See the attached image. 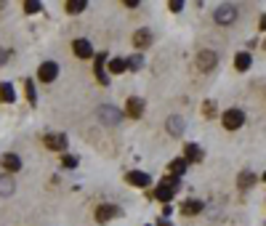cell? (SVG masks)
<instances>
[{
  "instance_id": "484cf974",
  "label": "cell",
  "mask_w": 266,
  "mask_h": 226,
  "mask_svg": "<svg viewBox=\"0 0 266 226\" xmlns=\"http://www.w3.org/2000/svg\"><path fill=\"white\" fill-rule=\"evenodd\" d=\"M43 11V3H37V0H27L24 3V14H40Z\"/></svg>"
},
{
  "instance_id": "4fadbf2b",
  "label": "cell",
  "mask_w": 266,
  "mask_h": 226,
  "mask_svg": "<svg viewBox=\"0 0 266 226\" xmlns=\"http://www.w3.org/2000/svg\"><path fill=\"white\" fill-rule=\"evenodd\" d=\"M125 178H128V184L139 186V189H144V186H149V184H152L149 173H141V171H130V173H128Z\"/></svg>"
},
{
  "instance_id": "3957f363",
  "label": "cell",
  "mask_w": 266,
  "mask_h": 226,
  "mask_svg": "<svg viewBox=\"0 0 266 226\" xmlns=\"http://www.w3.org/2000/svg\"><path fill=\"white\" fill-rule=\"evenodd\" d=\"M221 122H224L226 130H237V128H242V122H245V112L242 109H226Z\"/></svg>"
},
{
  "instance_id": "f1b7e54d",
  "label": "cell",
  "mask_w": 266,
  "mask_h": 226,
  "mask_svg": "<svg viewBox=\"0 0 266 226\" xmlns=\"http://www.w3.org/2000/svg\"><path fill=\"white\" fill-rule=\"evenodd\" d=\"M141 64H144V61H141V56L136 53V56H130V59H128V69H141Z\"/></svg>"
},
{
  "instance_id": "6da1fadb",
  "label": "cell",
  "mask_w": 266,
  "mask_h": 226,
  "mask_svg": "<svg viewBox=\"0 0 266 226\" xmlns=\"http://www.w3.org/2000/svg\"><path fill=\"white\" fill-rule=\"evenodd\" d=\"M178 178H173V176H168V178H163V181L157 184V189L152 192V197H155V200H160V202H168L170 205V200H173V194L178 192Z\"/></svg>"
},
{
  "instance_id": "44dd1931",
  "label": "cell",
  "mask_w": 266,
  "mask_h": 226,
  "mask_svg": "<svg viewBox=\"0 0 266 226\" xmlns=\"http://www.w3.org/2000/svg\"><path fill=\"white\" fill-rule=\"evenodd\" d=\"M200 210H203V202H200V200H186V202L181 205V213H184V215H197Z\"/></svg>"
},
{
  "instance_id": "7c38bea8",
  "label": "cell",
  "mask_w": 266,
  "mask_h": 226,
  "mask_svg": "<svg viewBox=\"0 0 266 226\" xmlns=\"http://www.w3.org/2000/svg\"><path fill=\"white\" fill-rule=\"evenodd\" d=\"M0 165H3L8 173H16V171H22V157L14 155V152H8V155L0 157Z\"/></svg>"
},
{
  "instance_id": "f546056e",
  "label": "cell",
  "mask_w": 266,
  "mask_h": 226,
  "mask_svg": "<svg viewBox=\"0 0 266 226\" xmlns=\"http://www.w3.org/2000/svg\"><path fill=\"white\" fill-rule=\"evenodd\" d=\"M168 8H170L173 14H178V11L184 8V3H181V0H170V3H168Z\"/></svg>"
},
{
  "instance_id": "30bf717a",
  "label": "cell",
  "mask_w": 266,
  "mask_h": 226,
  "mask_svg": "<svg viewBox=\"0 0 266 226\" xmlns=\"http://www.w3.org/2000/svg\"><path fill=\"white\" fill-rule=\"evenodd\" d=\"M125 115L130 120H139L141 115H144V99H139V96H130L125 101Z\"/></svg>"
},
{
  "instance_id": "d4e9b609",
  "label": "cell",
  "mask_w": 266,
  "mask_h": 226,
  "mask_svg": "<svg viewBox=\"0 0 266 226\" xmlns=\"http://www.w3.org/2000/svg\"><path fill=\"white\" fill-rule=\"evenodd\" d=\"M85 0H70V3H66L64 8H66V14H80V11H85Z\"/></svg>"
},
{
  "instance_id": "cb8c5ba5",
  "label": "cell",
  "mask_w": 266,
  "mask_h": 226,
  "mask_svg": "<svg viewBox=\"0 0 266 226\" xmlns=\"http://www.w3.org/2000/svg\"><path fill=\"white\" fill-rule=\"evenodd\" d=\"M24 93H27V101L35 107L37 104V93H35V83L32 80H24Z\"/></svg>"
},
{
  "instance_id": "4dcf8cb0",
  "label": "cell",
  "mask_w": 266,
  "mask_h": 226,
  "mask_svg": "<svg viewBox=\"0 0 266 226\" xmlns=\"http://www.w3.org/2000/svg\"><path fill=\"white\" fill-rule=\"evenodd\" d=\"M6 61H8V53H6L3 48H0V64H6Z\"/></svg>"
},
{
  "instance_id": "52a82bcc",
  "label": "cell",
  "mask_w": 266,
  "mask_h": 226,
  "mask_svg": "<svg viewBox=\"0 0 266 226\" xmlns=\"http://www.w3.org/2000/svg\"><path fill=\"white\" fill-rule=\"evenodd\" d=\"M56 78H59V64L56 61H43L40 69H37V80L40 83H53Z\"/></svg>"
},
{
  "instance_id": "ba28073f",
  "label": "cell",
  "mask_w": 266,
  "mask_h": 226,
  "mask_svg": "<svg viewBox=\"0 0 266 226\" xmlns=\"http://www.w3.org/2000/svg\"><path fill=\"white\" fill-rule=\"evenodd\" d=\"M117 215H120L117 205L104 202V205H99V208H96V221H99V223H107V221H112V218H117Z\"/></svg>"
},
{
  "instance_id": "9a60e30c",
  "label": "cell",
  "mask_w": 266,
  "mask_h": 226,
  "mask_svg": "<svg viewBox=\"0 0 266 226\" xmlns=\"http://www.w3.org/2000/svg\"><path fill=\"white\" fill-rule=\"evenodd\" d=\"M250 64H253V56H250L248 51L234 56V69H237V72H248V69H250Z\"/></svg>"
},
{
  "instance_id": "d6a6232c",
  "label": "cell",
  "mask_w": 266,
  "mask_h": 226,
  "mask_svg": "<svg viewBox=\"0 0 266 226\" xmlns=\"http://www.w3.org/2000/svg\"><path fill=\"white\" fill-rule=\"evenodd\" d=\"M261 30H266V16L261 19Z\"/></svg>"
},
{
  "instance_id": "5bb4252c",
  "label": "cell",
  "mask_w": 266,
  "mask_h": 226,
  "mask_svg": "<svg viewBox=\"0 0 266 226\" xmlns=\"http://www.w3.org/2000/svg\"><path fill=\"white\" fill-rule=\"evenodd\" d=\"M203 157H205V152L197 144H186L184 146V160L186 163H203Z\"/></svg>"
},
{
  "instance_id": "8992f818",
  "label": "cell",
  "mask_w": 266,
  "mask_h": 226,
  "mask_svg": "<svg viewBox=\"0 0 266 226\" xmlns=\"http://www.w3.org/2000/svg\"><path fill=\"white\" fill-rule=\"evenodd\" d=\"M43 144H45V149H51V152H64L70 141H66L64 133H45L43 136Z\"/></svg>"
},
{
  "instance_id": "603a6c76",
  "label": "cell",
  "mask_w": 266,
  "mask_h": 226,
  "mask_svg": "<svg viewBox=\"0 0 266 226\" xmlns=\"http://www.w3.org/2000/svg\"><path fill=\"white\" fill-rule=\"evenodd\" d=\"M128 69V59H112L109 61V72L112 74H120V72H125Z\"/></svg>"
},
{
  "instance_id": "7402d4cb",
  "label": "cell",
  "mask_w": 266,
  "mask_h": 226,
  "mask_svg": "<svg viewBox=\"0 0 266 226\" xmlns=\"http://www.w3.org/2000/svg\"><path fill=\"white\" fill-rule=\"evenodd\" d=\"M237 181H240V189L245 192V189H250V186L255 184V173H250V171H242V173H240V178H237Z\"/></svg>"
},
{
  "instance_id": "2e32d148",
  "label": "cell",
  "mask_w": 266,
  "mask_h": 226,
  "mask_svg": "<svg viewBox=\"0 0 266 226\" xmlns=\"http://www.w3.org/2000/svg\"><path fill=\"white\" fill-rule=\"evenodd\" d=\"M168 133L170 136H181L184 133V128H186V122H184V117H168Z\"/></svg>"
},
{
  "instance_id": "4316f807",
  "label": "cell",
  "mask_w": 266,
  "mask_h": 226,
  "mask_svg": "<svg viewBox=\"0 0 266 226\" xmlns=\"http://www.w3.org/2000/svg\"><path fill=\"white\" fill-rule=\"evenodd\" d=\"M203 115L211 120V117H216V101H205L203 104Z\"/></svg>"
},
{
  "instance_id": "1f68e13d",
  "label": "cell",
  "mask_w": 266,
  "mask_h": 226,
  "mask_svg": "<svg viewBox=\"0 0 266 226\" xmlns=\"http://www.w3.org/2000/svg\"><path fill=\"white\" fill-rule=\"evenodd\" d=\"M157 226H173V223H170V221H165V218H160V223Z\"/></svg>"
},
{
  "instance_id": "e0dca14e",
  "label": "cell",
  "mask_w": 266,
  "mask_h": 226,
  "mask_svg": "<svg viewBox=\"0 0 266 226\" xmlns=\"http://www.w3.org/2000/svg\"><path fill=\"white\" fill-rule=\"evenodd\" d=\"M186 165H189L186 160H184V157H178V160H173V163L168 165V173L173 176V178H181V176L186 173Z\"/></svg>"
},
{
  "instance_id": "836d02e7",
  "label": "cell",
  "mask_w": 266,
  "mask_h": 226,
  "mask_svg": "<svg viewBox=\"0 0 266 226\" xmlns=\"http://www.w3.org/2000/svg\"><path fill=\"white\" fill-rule=\"evenodd\" d=\"M261 178H263V184H266V173H263V176H261Z\"/></svg>"
},
{
  "instance_id": "83f0119b",
  "label": "cell",
  "mask_w": 266,
  "mask_h": 226,
  "mask_svg": "<svg viewBox=\"0 0 266 226\" xmlns=\"http://www.w3.org/2000/svg\"><path fill=\"white\" fill-rule=\"evenodd\" d=\"M61 165L72 171V168H78V157H75V155H64V157H61Z\"/></svg>"
},
{
  "instance_id": "9c48e42d",
  "label": "cell",
  "mask_w": 266,
  "mask_h": 226,
  "mask_svg": "<svg viewBox=\"0 0 266 226\" xmlns=\"http://www.w3.org/2000/svg\"><path fill=\"white\" fill-rule=\"evenodd\" d=\"M93 72H96V80L101 86H107L109 78H107V53H96V59H93Z\"/></svg>"
},
{
  "instance_id": "ac0fdd59",
  "label": "cell",
  "mask_w": 266,
  "mask_h": 226,
  "mask_svg": "<svg viewBox=\"0 0 266 226\" xmlns=\"http://www.w3.org/2000/svg\"><path fill=\"white\" fill-rule=\"evenodd\" d=\"M0 101L3 104H11V101H16V91L11 83H0Z\"/></svg>"
},
{
  "instance_id": "7a4b0ae2",
  "label": "cell",
  "mask_w": 266,
  "mask_h": 226,
  "mask_svg": "<svg viewBox=\"0 0 266 226\" xmlns=\"http://www.w3.org/2000/svg\"><path fill=\"white\" fill-rule=\"evenodd\" d=\"M234 19H237V8L229 6V3L218 6L216 11H213V22H216V24H224V27H226V24H232Z\"/></svg>"
},
{
  "instance_id": "ffe728a7",
  "label": "cell",
  "mask_w": 266,
  "mask_h": 226,
  "mask_svg": "<svg viewBox=\"0 0 266 226\" xmlns=\"http://www.w3.org/2000/svg\"><path fill=\"white\" fill-rule=\"evenodd\" d=\"M14 192H16L14 178H11V176H0V194H3V197H11Z\"/></svg>"
},
{
  "instance_id": "5b68a950",
  "label": "cell",
  "mask_w": 266,
  "mask_h": 226,
  "mask_svg": "<svg viewBox=\"0 0 266 226\" xmlns=\"http://www.w3.org/2000/svg\"><path fill=\"white\" fill-rule=\"evenodd\" d=\"M96 115H99V120L104 122V125H120V120H122V112L120 109H115V107H99L96 109Z\"/></svg>"
},
{
  "instance_id": "277c9868",
  "label": "cell",
  "mask_w": 266,
  "mask_h": 226,
  "mask_svg": "<svg viewBox=\"0 0 266 226\" xmlns=\"http://www.w3.org/2000/svg\"><path fill=\"white\" fill-rule=\"evenodd\" d=\"M218 64V53L216 51H200L197 53V69L200 72H213Z\"/></svg>"
},
{
  "instance_id": "d6986e66",
  "label": "cell",
  "mask_w": 266,
  "mask_h": 226,
  "mask_svg": "<svg viewBox=\"0 0 266 226\" xmlns=\"http://www.w3.org/2000/svg\"><path fill=\"white\" fill-rule=\"evenodd\" d=\"M149 43H152V32L149 30H139L136 35H133V45H136V48H147Z\"/></svg>"
},
{
  "instance_id": "8fae6325",
  "label": "cell",
  "mask_w": 266,
  "mask_h": 226,
  "mask_svg": "<svg viewBox=\"0 0 266 226\" xmlns=\"http://www.w3.org/2000/svg\"><path fill=\"white\" fill-rule=\"evenodd\" d=\"M72 51H75V56H78V59H96V53H93L91 43H88V40H83V37L72 43Z\"/></svg>"
}]
</instances>
